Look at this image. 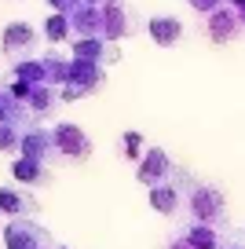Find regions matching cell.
Segmentation results:
<instances>
[{
    "mask_svg": "<svg viewBox=\"0 0 245 249\" xmlns=\"http://www.w3.org/2000/svg\"><path fill=\"white\" fill-rule=\"evenodd\" d=\"M169 172H172V161L165 158V150H150V154L143 158V172H139V179H143V183H161Z\"/></svg>",
    "mask_w": 245,
    "mask_h": 249,
    "instance_id": "cell-10",
    "label": "cell"
},
{
    "mask_svg": "<svg viewBox=\"0 0 245 249\" xmlns=\"http://www.w3.org/2000/svg\"><path fill=\"white\" fill-rule=\"evenodd\" d=\"M238 11H227V8H216L212 15H209V37L216 40V44H227L230 37L238 33Z\"/></svg>",
    "mask_w": 245,
    "mask_h": 249,
    "instance_id": "cell-7",
    "label": "cell"
},
{
    "mask_svg": "<svg viewBox=\"0 0 245 249\" xmlns=\"http://www.w3.org/2000/svg\"><path fill=\"white\" fill-rule=\"evenodd\" d=\"M139 150H143V136H139V132H124V154L139 158Z\"/></svg>",
    "mask_w": 245,
    "mask_h": 249,
    "instance_id": "cell-14",
    "label": "cell"
},
{
    "mask_svg": "<svg viewBox=\"0 0 245 249\" xmlns=\"http://www.w3.org/2000/svg\"><path fill=\"white\" fill-rule=\"evenodd\" d=\"M172 249H191V242H179V246H172Z\"/></svg>",
    "mask_w": 245,
    "mask_h": 249,
    "instance_id": "cell-17",
    "label": "cell"
},
{
    "mask_svg": "<svg viewBox=\"0 0 245 249\" xmlns=\"http://www.w3.org/2000/svg\"><path fill=\"white\" fill-rule=\"evenodd\" d=\"M191 4H194L198 11H205V15H212V11L220 8V0H191Z\"/></svg>",
    "mask_w": 245,
    "mask_h": 249,
    "instance_id": "cell-16",
    "label": "cell"
},
{
    "mask_svg": "<svg viewBox=\"0 0 245 249\" xmlns=\"http://www.w3.org/2000/svg\"><path fill=\"white\" fill-rule=\"evenodd\" d=\"M0 213H8L15 220H26L37 213V198L18 191V187H0Z\"/></svg>",
    "mask_w": 245,
    "mask_h": 249,
    "instance_id": "cell-4",
    "label": "cell"
},
{
    "mask_svg": "<svg viewBox=\"0 0 245 249\" xmlns=\"http://www.w3.org/2000/svg\"><path fill=\"white\" fill-rule=\"evenodd\" d=\"M4 246L8 249H55L52 234L44 227L30 224V220H11L8 231H4Z\"/></svg>",
    "mask_w": 245,
    "mask_h": 249,
    "instance_id": "cell-1",
    "label": "cell"
},
{
    "mask_svg": "<svg viewBox=\"0 0 245 249\" xmlns=\"http://www.w3.org/2000/svg\"><path fill=\"white\" fill-rule=\"evenodd\" d=\"M22 158H30V161H40V165H48L59 150H55V140H52V132H40V128H33V132H22Z\"/></svg>",
    "mask_w": 245,
    "mask_h": 249,
    "instance_id": "cell-3",
    "label": "cell"
},
{
    "mask_svg": "<svg viewBox=\"0 0 245 249\" xmlns=\"http://www.w3.org/2000/svg\"><path fill=\"white\" fill-rule=\"evenodd\" d=\"M70 26H73L81 37H92V33H103V11H95L92 4H77L70 11Z\"/></svg>",
    "mask_w": 245,
    "mask_h": 249,
    "instance_id": "cell-8",
    "label": "cell"
},
{
    "mask_svg": "<svg viewBox=\"0 0 245 249\" xmlns=\"http://www.w3.org/2000/svg\"><path fill=\"white\" fill-rule=\"evenodd\" d=\"M11 172H15V179L18 183H48V165H40V161H30V158H18L15 165H11Z\"/></svg>",
    "mask_w": 245,
    "mask_h": 249,
    "instance_id": "cell-11",
    "label": "cell"
},
{
    "mask_svg": "<svg viewBox=\"0 0 245 249\" xmlns=\"http://www.w3.org/2000/svg\"><path fill=\"white\" fill-rule=\"evenodd\" d=\"M52 140H55V150H59L62 158L85 161V158L92 154V143H88V136L81 132L77 124H55V128H52Z\"/></svg>",
    "mask_w": 245,
    "mask_h": 249,
    "instance_id": "cell-2",
    "label": "cell"
},
{
    "mask_svg": "<svg viewBox=\"0 0 245 249\" xmlns=\"http://www.w3.org/2000/svg\"><path fill=\"white\" fill-rule=\"evenodd\" d=\"M70 30H73V26H70V15H59V11H55V15L44 22V37L52 40V44L66 40V37H70Z\"/></svg>",
    "mask_w": 245,
    "mask_h": 249,
    "instance_id": "cell-12",
    "label": "cell"
},
{
    "mask_svg": "<svg viewBox=\"0 0 245 249\" xmlns=\"http://www.w3.org/2000/svg\"><path fill=\"white\" fill-rule=\"evenodd\" d=\"M48 4H52V8L59 11V15H70V11H73L77 4H81V0H48Z\"/></svg>",
    "mask_w": 245,
    "mask_h": 249,
    "instance_id": "cell-15",
    "label": "cell"
},
{
    "mask_svg": "<svg viewBox=\"0 0 245 249\" xmlns=\"http://www.w3.org/2000/svg\"><path fill=\"white\" fill-rule=\"evenodd\" d=\"M59 249H62V246H59Z\"/></svg>",
    "mask_w": 245,
    "mask_h": 249,
    "instance_id": "cell-19",
    "label": "cell"
},
{
    "mask_svg": "<svg viewBox=\"0 0 245 249\" xmlns=\"http://www.w3.org/2000/svg\"><path fill=\"white\" fill-rule=\"evenodd\" d=\"M132 26H128V8L121 0H106V11H103V37L117 40V37H128Z\"/></svg>",
    "mask_w": 245,
    "mask_h": 249,
    "instance_id": "cell-6",
    "label": "cell"
},
{
    "mask_svg": "<svg viewBox=\"0 0 245 249\" xmlns=\"http://www.w3.org/2000/svg\"><path fill=\"white\" fill-rule=\"evenodd\" d=\"M0 44H4V55H26L37 44V33H33L30 22H11L4 30V37H0Z\"/></svg>",
    "mask_w": 245,
    "mask_h": 249,
    "instance_id": "cell-5",
    "label": "cell"
},
{
    "mask_svg": "<svg viewBox=\"0 0 245 249\" xmlns=\"http://www.w3.org/2000/svg\"><path fill=\"white\" fill-rule=\"evenodd\" d=\"M81 4H92V8H95V4H99V0H81Z\"/></svg>",
    "mask_w": 245,
    "mask_h": 249,
    "instance_id": "cell-18",
    "label": "cell"
},
{
    "mask_svg": "<svg viewBox=\"0 0 245 249\" xmlns=\"http://www.w3.org/2000/svg\"><path fill=\"white\" fill-rule=\"evenodd\" d=\"M176 191H165V187H158V191H154V209L158 213H176Z\"/></svg>",
    "mask_w": 245,
    "mask_h": 249,
    "instance_id": "cell-13",
    "label": "cell"
},
{
    "mask_svg": "<svg viewBox=\"0 0 245 249\" xmlns=\"http://www.w3.org/2000/svg\"><path fill=\"white\" fill-rule=\"evenodd\" d=\"M146 30H150V37L158 40L161 48H172L179 37H183V26H179V18H172V15L150 18V22H146Z\"/></svg>",
    "mask_w": 245,
    "mask_h": 249,
    "instance_id": "cell-9",
    "label": "cell"
}]
</instances>
